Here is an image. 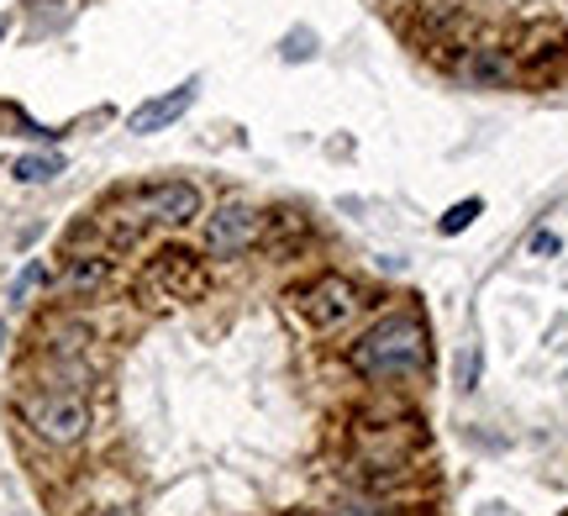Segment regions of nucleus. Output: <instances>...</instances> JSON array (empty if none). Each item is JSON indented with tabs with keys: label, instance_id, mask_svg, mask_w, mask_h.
I'll list each match as a JSON object with an SVG mask.
<instances>
[{
	"label": "nucleus",
	"instance_id": "obj_6",
	"mask_svg": "<svg viewBox=\"0 0 568 516\" xmlns=\"http://www.w3.org/2000/svg\"><path fill=\"white\" fill-rule=\"evenodd\" d=\"M195 90H201V84L184 80L180 90H163V95H153V101H142L138 111H132V132H142V138H148V132H163V127H174L184 111L195 105Z\"/></svg>",
	"mask_w": 568,
	"mask_h": 516
},
{
	"label": "nucleus",
	"instance_id": "obj_4",
	"mask_svg": "<svg viewBox=\"0 0 568 516\" xmlns=\"http://www.w3.org/2000/svg\"><path fill=\"white\" fill-rule=\"evenodd\" d=\"M253 237H258V211L243 201H226L216 216H205V249L216 259H237L243 249H253Z\"/></svg>",
	"mask_w": 568,
	"mask_h": 516
},
{
	"label": "nucleus",
	"instance_id": "obj_11",
	"mask_svg": "<svg viewBox=\"0 0 568 516\" xmlns=\"http://www.w3.org/2000/svg\"><path fill=\"white\" fill-rule=\"evenodd\" d=\"M32 285H42V264H32V269H27V274L17 280V285H11V301H21V295H27Z\"/></svg>",
	"mask_w": 568,
	"mask_h": 516
},
{
	"label": "nucleus",
	"instance_id": "obj_2",
	"mask_svg": "<svg viewBox=\"0 0 568 516\" xmlns=\"http://www.w3.org/2000/svg\"><path fill=\"white\" fill-rule=\"evenodd\" d=\"M27 422H32V433H38L42 443L69 448V443H80L84 427H90V406L69 391H42L27 401Z\"/></svg>",
	"mask_w": 568,
	"mask_h": 516
},
{
	"label": "nucleus",
	"instance_id": "obj_8",
	"mask_svg": "<svg viewBox=\"0 0 568 516\" xmlns=\"http://www.w3.org/2000/svg\"><path fill=\"white\" fill-rule=\"evenodd\" d=\"M11 174H17L21 185H48L53 174H63V159L59 153H27V159H17Z\"/></svg>",
	"mask_w": 568,
	"mask_h": 516
},
{
	"label": "nucleus",
	"instance_id": "obj_10",
	"mask_svg": "<svg viewBox=\"0 0 568 516\" xmlns=\"http://www.w3.org/2000/svg\"><path fill=\"white\" fill-rule=\"evenodd\" d=\"M474 374H479V348L468 343V348L458 353V391H474Z\"/></svg>",
	"mask_w": 568,
	"mask_h": 516
},
{
	"label": "nucleus",
	"instance_id": "obj_14",
	"mask_svg": "<svg viewBox=\"0 0 568 516\" xmlns=\"http://www.w3.org/2000/svg\"><path fill=\"white\" fill-rule=\"evenodd\" d=\"M0 38H6V21H0Z\"/></svg>",
	"mask_w": 568,
	"mask_h": 516
},
{
	"label": "nucleus",
	"instance_id": "obj_5",
	"mask_svg": "<svg viewBox=\"0 0 568 516\" xmlns=\"http://www.w3.org/2000/svg\"><path fill=\"white\" fill-rule=\"evenodd\" d=\"M305 316L322 332H337L343 322L358 316V290L347 285V280H337V274H326V280H316V285L305 290Z\"/></svg>",
	"mask_w": 568,
	"mask_h": 516
},
{
	"label": "nucleus",
	"instance_id": "obj_9",
	"mask_svg": "<svg viewBox=\"0 0 568 516\" xmlns=\"http://www.w3.org/2000/svg\"><path fill=\"white\" fill-rule=\"evenodd\" d=\"M474 216H479V201H458V206L447 211V216H443V222H437V227H443L447 237H453V232H464L468 222H474Z\"/></svg>",
	"mask_w": 568,
	"mask_h": 516
},
{
	"label": "nucleus",
	"instance_id": "obj_3",
	"mask_svg": "<svg viewBox=\"0 0 568 516\" xmlns=\"http://www.w3.org/2000/svg\"><path fill=\"white\" fill-rule=\"evenodd\" d=\"M132 206L142 211V222H169V227H184L201 216V190L184 185V180H163V185H148L132 195Z\"/></svg>",
	"mask_w": 568,
	"mask_h": 516
},
{
	"label": "nucleus",
	"instance_id": "obj_12",
	"mask_svg": "<svg viewBox=\"0 0 568 516\" xmlns=\"http://www.w3.org/2000/svg\"><path fill=\"white\" fill-rule=\"evenodd\" d=\"M531 249H537V253H558V237H552V232H537V243H531Z\"/></svg>",
	"mask_w": 568,
	"mask_h": 516
},
{
	"label": "nucleus",
	"instance_id": "obj_7",
	"mask_svg": "<svg viewBox=\"0 0 568 516\" xmlns=\"http://www.w3.org/2000/svg\"><path fill=\"white\" fill-rule=\"evenodd\" d=\"M105 280H111V259L80 253V259H69V269H63V290H74V295H90V290H101Z\"/></svg>",
	"mask_w": 568,
	"mask_h": 516
},
{
	"label": "nucleus",
	"instance_id": "obj_13",
	"mask_svg": "<svg viewBox=\"0 0 568 516\" xmlns=\"http://www.w3.org/2000/svg\"><path fill=\"white\" fill-rule=\"evenodd\" d=\"M101 516H138V512H126V506H111V512H101Z\"/></svg>",
	"mask_w": 568,
	"mask_h": 516
},
{
	"label": "nucleus",
	"instance_id": "obj_1",
	"mask_svg": "<svg viewBox=\"0 0 568 516\" xmlns=\"http://www.w3.org/2000/svg\"><path fill=\"white\" fill-rule=\"evenodd\" d=\"M353 364L374 380H406L426 364V327L422 316H410V311H395L385 322H374V327L358 337V348H353Z\"/></svg>",
	"mask_w": 568,
	"mask_h": 516
}]
</instances>
